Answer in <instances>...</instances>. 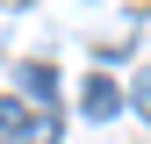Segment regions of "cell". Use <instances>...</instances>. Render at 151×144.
Here are the masks:
<instances>
[{
    "label": "cell",
    "mask_w": 151,
    "mask_h": 144,
    "mask_svg": "<svg viewBox=\"0 0 151 144\" xmlns=\"http://www.w3.org/2000/svg\"><path fill=\"white\" fill-rule=\"evenodd\" d=\"M79 108H86L93 122H108V115L122 108V94H115V79H86V94H79Z\"/></svg>",
    "instance_id": "obj_1"
},
{
    "label": "cell",
    "mask_w": 151,
    "mask_h": 144,
    "mask_svg": "<svg viewBox=\"0 0 151 144\" xmlns=\"http://www.w3.org/2000/svg\"><path fill=\"white\" fill-rule=\"evenodd\" d=\"M7 144H58V130H50V115H22L7 130Z\"/></svg>",
    "instance_id": "obj_2"
},
{
    "label": "cell",
    "mask_w": 151,
    "mask_h": 144,
    "mask_svg": "<svg viewBox=\"0 0 151 144\" xmlns=\"http://www.w3.org/2000/svg\"><path fill=\"white\" fill-rule=\"evenodd\" d=\"M22 86L36 101H58V79H50V65H22Z\"/></svg>",
    "instance_id": "obj_3"
}]
</instances>
